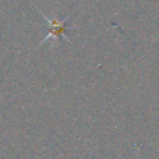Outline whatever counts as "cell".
I'll use <instances>...</instances> for the list:
<instances>
[{"label":"cell","instance_id":"1","mask_svg":"<svg viewBox=\"0 0 159 159\" xmlns=\"http://www.w3.org/2000/svg\"><path fill=\"white\" fill-rule=\"evenodd\" d=\"M43 16V19L46 20V21H48V24H50V27H51V30L48 31V35H46L45 36V39H43V41L45 40H48L50 37H53L55 40H57L60 36H63L65 37V35H62L63 32H65V30L66 29H70L67 25H66V20H63V21H61V22H57L56 20H50L47 16H45V15H42ZM66 39V37H65ZM67 40V39H66Z\"/></svg>","mask_w":159,"mask_h":159}]
</instances>
